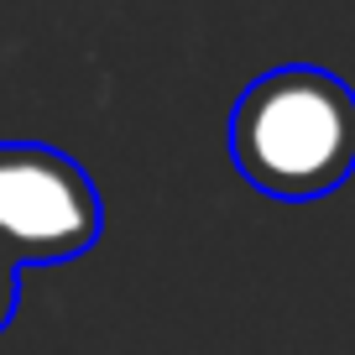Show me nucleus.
I'll return each instance as SVG.
<instances>
[{"mask_svg":"<svg viewBox=\"0 0 355 355\" xmlns=\"http://www.w3.org/2000/svg\"><path fill=\"white\" fill-rule=\"evenodd\" d=\"M100 235V193L68 152L0 141V251L16 266L73 261Z\"/></svg>","mask_w":355,"mask_h":355,"instance_id":"2","label":"nucleus"},{"mask_svg":"<svg viewBox=\"0 0 355 355\" xmlns=\"http://www.w3.org/2000/svg\"><path fill=\"white\" fill-rule=\"evenodd\" d=\"M230 157L272 199H324L355 173V89L313 63L251 78L230 110Z\"/></svg>","mask_w":355,"mask_h":355,"instance_id":"1","label":"nucleus"},{"mask_svg":"<svg viewBox=\"0 0 355 355\" xmlns=\"http://www.w3.org/2000/svg\"><path fill=\"white\" fill-rule=\"evenodd\" d=\"M16 298H21V266H16L6 251H0V329L11 324V313H16Z\"/></svg>","mask_w":355,"mask_h":355,"instance_id":"3","label":"nucleus"}]
</instances>
